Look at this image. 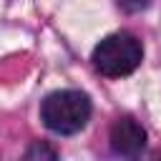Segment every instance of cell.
<instances>
[{
	"label": "cell",
	"mask_w": 161,
	"mask_h": 161,
	"mask_svg": "<svg viewBox=\"0 0 161 161\" xmlns=\"http://www.w3.org/2000/svg\"><path fill=\"white\" fill-rule=\"evenodd\" d=\"M141 58H143L141 40L126 30L106 35L93 48V55H91L96 70L101 75H108V78H121V75L133 73L141 65Z\"/></svg>",
	"instance_id": "obj_1"
},
{
	"label": "cell",
	"mask_w": 161,
	"mask_h": 161,
	"mask_svg": "<svg viewBox=\"0 0 161 161\" xmlns=\"http://www.w3.org/2000/svg\"><path fill=\"white\" fill-rule=\"evenodd\" d=\"M43 123L60 136L78 133L91 118V101L80 91H55L40 106Z\"/></svg>",
	"instance_id": "obj_2"
},
{
	"label": "cell",
	"mask_w": 161,
	"mask_h": 161,
	"mask_svg": "<svg viewBox=\"0 0 161 161\" xmlns=\"http://www.w3.org/2000/svg\"><path fill=\"white\" fill-rule=\"evenodd\" d=\"M146 146V131L143 126L131 118V116H121L113 121L111 126V148L118 156H136L141 153Z\"/></svg>",
	"instance_id": "obj_3"
},
{
	"label": "cell",
	"mask_w": 161,
	"mask_h": 161,
	"mask_svg": "<svg viewBox=\"0 0 161 161\" xmlns=\"http://www.w3.org/2000/svg\"><path fill=\"white\" fill-rule=\"evenodd\" d=\"M58 153H55V148H50V146H45V143H33L28 151H25V158H55Z\"/></svg>",
	"instance_id": "obj_4"
},
{
	"label": "cell",
	"mask_w": 161,
	"mask_h": 161,
	"mask_svg": "<svg viewBox=\"0 0 161 161\" xmlns=\"http://www.w3.org/2000/svg\"><path fill=\"white\" fill-rule=\"evenodd\" d=\"M116 3H118V8L126 10V13H141V10H146V8L151 5V0H116Z\"/></svg>",
	"instance_id": "obj_5"
}]
</instances>
